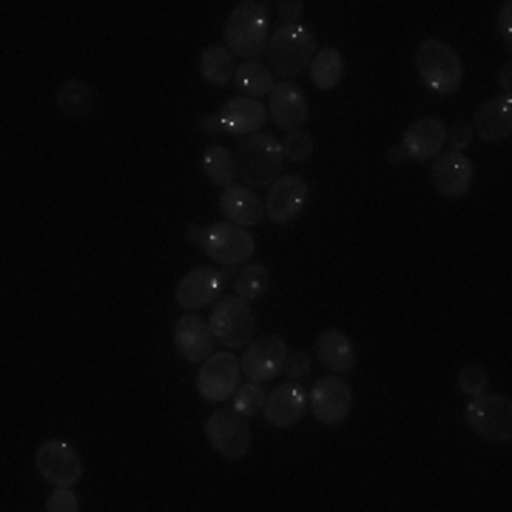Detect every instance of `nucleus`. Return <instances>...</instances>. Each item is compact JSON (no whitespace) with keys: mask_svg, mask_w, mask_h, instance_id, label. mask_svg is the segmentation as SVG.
Masks as SVG:
<instances>
[{"mask_svg":"<svg viewBox=\"0 0 512 512\" xmlns=\"http://www.w3.org/2000/svg\"><path fill=\"white\" fill-rule=\"evenodd\" d=\"M225 49L234 57H242L245 63H251L259 55H265L268 49V6L259 0H242L234 6V12L225 20Z\"/></svg>","mask_w":512,"mask_h":512,"instance_id":"nucleus-1","label":"nucleus"},{"mask_svg":"<svg viewBox=\"0 0 512 512\" xmlns=\"http://www.w3.org/2000/svg\"><path fill=\"white\" fill-rule=\"evenodd\" d=\"M237 177L245 188H271L282 177V148L268 131H256L237 146Z\"/></svg>","mask_w":512,"mask_h":512,"instance_id":"nucleus-2","label":"nucleus"},{"mask_svg":"<svg viewBox=\"0 0 512 512\" xmlns=\"http://www.w3.org/2000/svg\"><path fill=\"white\" fill-rule=\"evenodd\" d=\"M319 52V43L308 26L291 23V26H279L271 40H268V69L274 74H282L285 80H291L296 74L308 72L313 57Z\"/></svg>","mask_w":512,"mask_h":512,"instance_id":"nucleus-3","label":"nucleus"},{"mask_svg":"<svg viewBox=\"0 0 512 512\" xmlns=\"http://www.w3.org/2000/svg\"><path fill=\"white\" fill-rule=\"evenodd\" d=\"M416 69L421 74V83L436 94H456L464 80V63L458 52L439 37L421 40L416 49Z\"/></svg>","mask_w":512,"mask_h":512,"instance_id":"nucleus-4","label":"nucleus"},{"mask_svg":"<svg viewBox=\"0 0 512 512\" xmlns=\"http://www.w3.org/2000/svg\"><path fill=\"white\" fill-rule=\"evenodd\" d=\"M211 333L225 348H245L256 336V313L248 299L242 296H225L214 302L211 311Z\"/></svg>","mask_w":512,"mask_h":512,"instance_id":"nucleus-5","label":"nucleus"},{"mask_svg":"<svg viewBox=\"0 0 512 512\" xmlns=\"http://www.w3.org/2000/svg\"><path fill=\"white\" fill-rule=\"evenodd\" d=\"M467 424L476 430L481 439L495 444L512 441V399L501 393H478L470 396V404L464 410Z\"/></svg>","mask_w":512,"mask_h":512,"instance_id":"nucleus-6","label":"nucleus"},{"mask_svg":"<svg viewBox=\"0 0 512 512\" xmlns=\"http://www.w3.org/2000/svg\"><path fill=\"white\" fill-rule=\"evenodd\" d=\"M268 120V109L259 100H248V97H234L225 100L217 114L202 117L200 128L211 131V134H228V137H251Z\"/></svg>","mask_w":512,"mask_h":512,"instance_id":"nucleus-7","label":"nucleus"},{"mask_svg":"<svg viewBox=\"0 0 512 512\" xmlns=\"http://www.w3.org/2000/svg\"><path fill=\"white\" fill-rule=\"evenodd\" d=\"M242 365L231 350H217L197 370V393L205 402H228L239 390Z\"/></svg>","mask_w":512,"mask_h":512,"instance_id":"nucleus-8","label":"nucleus"},{"mask_svg":"<svg viewBox=\"0 0 512 512\" xmlns=\"http://www.w3.org/2000/svg\"><path fill=\"white\" fill-rule=\"evenodd\" d=\"M202 248L211 256V262L234 268L248 256H254L256 239L254 234H248V228H239L234 222H214L211 228H205Z\"/></svg>","mask_w":512,"mask_h":512,"instance_id":"nucleus-9","label":"nucleus"},{"mask_svg":"<svg viewBox=\"0 0 512 512\" xmlns=\"http://www.w3.org/2000/svg\"><path fill=\"white\" fill-rule=\"evenodd\" d=\"M288 359V342L279 333H265L256 342L245 345V353L239 359L242 373L248 376V382H271L282 373Z\"/></svg>","mask_w":512,"mask_h":512,"instance_id":"nucleus-10","label":"nucleus"},{"mask_svg":"<svg viewBox=\"0 0 512 512\" xmlns=\"http://www.w3.org/2000/svg\"><path fill=\"white\" fill-rule=\"evenodd\" d=\"M35 467L55 487H74L83 478V458L66 441H43L35 453Z\"/></svg>","mask_w":512,"mask_h":512,"instance_id":"nucleus-11","label":"nucleus"},{"mask_svg":"<svg viewBox=\"0 0 512 512\" xmlns=\"http://www.w3.org/2000/svg\"><path fill=\"white\" fill-rule=\"evenodd\" d=\"M205 436L211 447L225 458H245L251 450V427L248 419L239 416L237 410H217L205 421Z\"/></svg>","mask_w":512,"mask_h":512,"instance_id":"nucleus-12","label":"nucleus"},{"mask_svg":"<svg viewBox=\"0 0 512 512\" xmlns=\"http://www.w3.org/2000/svg\"><path fill=\"white\" fill-rule=\"evenodd\" d=\"M308 180L299 174H282L271 188H268V200H265V217L276 225H288L293 222L308 205Z\"/></svg>","mask_w":512,"mask_h":512,"instance_id":"nucleus-13","label":"nucleus"},{"mask_svg":"<svg viewBox=\"0 0 512 512\" xmlns=\"http://www.w3.org/2000/svg\"><path fill=\"white\" fill-rule=\"evenodd\" d=\"M353 407V390H350L348 379H342V373L336 376H325L313 384L311 390V410L316 421L322 424H342L350 416Z\"/></svg>","mask_w":512,"mask_h":512,"instance_id":"nucleus-14","label":"nucleus"},{"mask_svg":"<svg viewBox=\"0 0 512 512\" xmlns=\"http://www.w3.org/2000/svg\"><path fill=\"white\" fill-rule=\"evenodd\" d=\"M430 180H433V185H436V191H439L441 197L458 200V197L470 194L473 180H476V168H473V160L467 154H461V151H444L430 165Z\"/></svg>","mask_w":512,"mask_h":512,"instance_id":"nucleus-15","label":"nucleus"},{"mask_svg":"<svg viewBox=\"0 0 512 512\" xmlns=\"http://www.w3.org/2000/svg\"><path fill=\"white\" fill-rule=\"evenodd\" d=\"M222 288H225V276L208 265H200V268H191L188 274L180 279L177 285V305L185 308V311H200V308H208L211 302L220 299Z\"/></svg>","mask_w":512,"mask_h":512,"instance_id":"nucleus-16","label":"nucleus"},{"mask_svg":"<svg viewBox=\"0 0 512 512\" xmlns=\"http://www.w3.org/2000/svg\"><path fill=\"white\" fill-rule=\"evenodd\" d=\"M214 333L200 313L188 311L174 325V348L185 362H205L214 353Z\"/></svg>","mask_w":512,"mask_h":512,"instance_id":"nucleus-17","label":"nucleus"},{"mask_svg":"<svg viewBox=\"0 0 512 512\" xmlns=\"http://www.w3.org/2000/svg\"><path fill=\"white\" fill-rule=\"evenodd\" d=\"M447 143V128L439 117H421L413 126L404 131L402 151L404 160H416V163H430L441 154V148Z\"/></svg>","mask_w":512,"mask_h":512,"instance_id":"nucleus-18","label":"nucleus"},{"mask_svg":"<svg viewBox=\"0 0 512 512\" xmlns=\"http://www.w3.org/2000/svg\"><path fill=\"white\" fill-rule=\"evenodd\" d=\"M305 407H308V393L302 390V384L291 382L279 384L276 390H271L265 396V404H262V416L271 427H293L296 421H302L305 416Z\"/></svg>","mask_w":512,"mask_h":512,"instance_id":"nucleus-19","label":"nucleus"},{"mask_svg":"<svg viewBox=\"0 0 512 512\" xmlns=\"http://www.w3.org/2000/svg\"><path fill=\"white\" fill-rule=\"evenodd\" d=\"M268 114H271V120H274L279 128H285V131H299V128L308 123L311 106H308L305 92H302L293 80H282V83H276L274 92H271Z\"/></svg>","mask_w":512,"mask_h":512,"instance_id":"nucleus-20","label":"nucleus"},{"mask_svg":"<svg viewBox=\"0 0 512 512\" xmlns=\"http://www.w3.org/2000/svg\"><path fill=\"white\" fill-rule=\"evenodd\" d=\"M473 134H478L484 143H504L512 134V97L501 94L478 106L473 114Z\"/></svg>","mask_w":512,"mask_h":512,"instance_id":"nucleus-21","label":"nucleus"},{"mask_svg":"<svg viewBox=\"0 0 512 512\" xmlns=\"http://www.w3.org/2000/svg\"><path fill=\"white\" fill-rule=\"evenodd\" d=\"M220 211L225 222H234L239 228H251L265 217V205L256 197L254 188L245 185H228L220 194Z\"/></svg>","mask_w":512,"mask_h":512,"instance_id":"nucleus-22","label":"nucleus"},{"mask_svg":"<svg viewBox=\"0 0 512 512\" xmlns=\"http://www.w3.org/2000/svg\"><path fill=\"white\" fill-rule=\"evenodd\" d=\"M316 359L328 370L336 373H350L356 370V348L342 330H325L316 339Z\"/></svg>","mask_w":512,"mask_h":512,"instance_id":"nucleus-23","label":"nucleus"},{"mask_svg":"<svg viewBox=\"0 0 512 512\" xmlns=\"http://www.w3.org/2000/svg\"><path fill=\"white\" fill-rule=\"evenodd\" d=\"M94 106H97V94L83 80H69L57 92V109H60L63 117H69V120H80V117L92 114Z\"/></svg>","mask_w":512,"mask_h":512,"instance_id":"nucleus-24","label":"nucleus"},{"mask_svg":"<svg viewBox=\"0 0 512 512\" xmlns=\"http://www.w3.org/2000/svg\"><path fill=\"white\" fill-rule=\"evenodd\" d=\"M274 86V72L259 60L242 63L234 74V89L239 92V97H248V100H259V97L271 94Z\"/></svg>","mask_w":512,"mask_h":512,"instance_id":"nucleus-25","label":"nucleus"},{"mask_svg":"<svg viewBox=\"0 0 512 512\" xmlns=\"http://www.w3.org/2000/svg\"><path fill=\"white\" fill-rule=\"evenodd\" d=\"M311 80L316 89H322V92H333L339 83H342V77H345V57L339 49H322V52H316L311 63Z\"/></svg>","mask_w":512,"mask_h":512,"instance_id":"nucleus-26","label":"nucleus"},{"mask_svg":"<svg viewBox=\"0 0 512 512\" xmlns=\"http://www.w3.org/2000/svg\"><path fill=\"white\" fill-rule=\"evenodd\" d=\"M202 80H208L211 86H228L234 83V55L225 46H208L200 57Z\"/></svg>","mask_w":512,"mask_h":512,"instance_id":"nucleus-27","label":"nucleus"},{"mask_svg":"<svg viewBox=\"0 0 512 512\" xmlns=\"http://www.w3.org/2000/svg\"><path fill=\"white\" fill-rule=\"evenodd\" d=\"M202 171L214 185L228 188V185H234V177H237V160L225 146H211L202 157Z\"/></svg>","mask_w":512,"mask_h":512,"instance_id":"nucleus-28","label":"nucleus"},{"mask_svg":"<svg viewBox=\"0 0 512 512\" xmlns=\"http://www.w3.org/2000/svg\"><path fill=\"white\" fill-rule=\"evenodd\" d=\"M234 288H237V296L248 299V302H256V299H262L265 293L271 291V271L265 265H259V262H251L237 274Z\"/></svg>","mask_w":512,"mask_h":512,"instance_id":"nucleus-29","label":"nucleus"},{"mask_svg":"<svg viewBox=\"0 0 512 512\" xmlns=\"http://www.w3.org/2000/svg\"><path fill=\"white\" fill-rule=\"evenodd\" d=\"M265 390L259 387V382H245L239 384V390L231 396L234 404H231V410H237L239 416H245V419H251L256 416L259 410H262V404H265Z\"/></svg>","mask_w":512,"mask_h":512,"instance_id":"nucleus-30","label":"nucleus"},{"mask_svg":"<svg viewBox=\"0 0 512 512\" xmlns=\"http://www.w3.org/2000/svg\"><path fill=\"white\" fill-rule=\"evenodd\" d=\"M282 148V157L285 160H291V163H302V160H308L313 154V137L308 131H285V140L279 143Z\"/></svg>","mask_w":512,"mask_h":512,"instance_id":"nucleus-31","label":"nucleus"},{"mask_svg":"<svg viewBox=\"0 0 512 512\" xmlns=\"http://www.w3.org/2000/svg\"><path fill=\"white\" fill-rule=\"evenodd\" d=\"M487 384H490V376H487V370L481 365H464L458 370V387H461V393H467V396H478V393H484L487 390Z\"/></svg>","mask_w":512,"mask_h":512,"instance_id":"nucleus-32","label":"nucleus"},{"mask_svg":"<svg viewBox=\"0 0 512 512\" xmlns=\"http://www.w3.org/2000/svg\"><path fill=\"white\" fill-rule=\"evenodd\" d=\"M46 510L49 512H77V495L72 487H55L52 495L46 498Z\"/></svg>","mask_w":512,"mask_h":512,"instance_id":"nucleus-33","label":"nucleus"},{"mask_svg":"<svg viewBox=\"0 0 512 512\" xmlns=\"http://www.w3.org/2000/svg\"><path fill=\"white\" fill-rule=\"evenodd\" d=\"M282 373H288L293 382H296V379L311 376V356H308V353H302V350H299V353H288Z\"/></svg>","mask_w":512,"mask_h":512,"instance_id":"nucleus-34","label":"nucleus"},{"mask_svg":"<svg viewBox=\"0 0 512 512\" xmlns=\"http://www.w3.org/2000/svg\"><path fill=\"white\" fill-rule=\"evenodd\" d=\"M447 143H450V151H467V146L473 143V126L470 123H456L453 131H450V137H447Z\"/></svg>","mask_w":512,"mask_h":512,"instance_id":"nucleus-35","label":"nucleus"},{"mask_svg":"<svg viewBox=\"0 0 512 512\" xmlns=\"http://www.w3.org/2000/svg\"><path fill=\"white\" fill-rule=\"evenodd\" d=\"M276 12H279L282 26H291V23H296V20L302 18L305 3H302V0H285V3H279V6H276Z\"/></svg>","mask_w":512,"mask_h":512,"instance_id":"nucleus-36","label":"nucleus"},{"mask_svg":"<svg viewBox=\"0 0 512 512\" xmlns=\"http://www.w3.org/2000/svg\"><path fill=\"white\" fill-rule=\"evenodd\" d=\"M498 35L504 37V43L512 46V3H501V12H498Z\"/></svg>","mask_w":512,"mask_h":512,"instance_id":"nucleus-37","label":"nucleus"},{"mask_svg":"<svg viewBox=\"0 0 512 512\" xmlns=\"http://www.w3.org/2000/svg\"><path fill=\"white\" fill-rule=\"evenodd\" d=\"M498 83H501V89H504V94L510 97V83H512V66H510V63L498 69Z\"/></svg>","mask_w":512,"mask_h":512,"instance_id":"nucleus-38","label":"nucleus"},{"mask_svg":"<svg viewBox=\"0 0 512 512\" xmlns=\"http://www.w3.org/2000/svg\"><path fill=\"white\" fill-rule=\"evenodd\" d=\"M202 237H205V231H202L200 225H191V228H188V239H194V242H200L202 245Z\"/></svg>","mask_w":512,"mask_h":512,"instance_id":"nucleus-39","label":"nucleus"},{"mask_svg":"<svg viewBox=\"0 0 512 512\" xmlns=\"http://www.w3.org/2000/svg\"><path fill=\"white\" fill-rule=\"evenodd\" d=\"M387 157H390V163H402L404 151H402V148H393V151H390Z\"/></svg>","mask_w":512,"mask_h":512,"instance_id":"nucleus-40","label":"nucleus"}]
</instances>
